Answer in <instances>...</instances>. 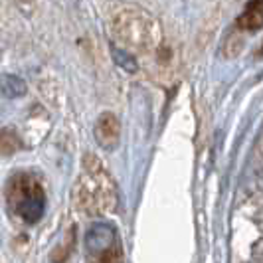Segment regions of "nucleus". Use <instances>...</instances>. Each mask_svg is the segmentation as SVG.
<instances>
[{
    "mask_svg": "<svg viewBox=\"0 0 263 263\" xmlns=\"http://www.w3.org/2000/svg\"><path fill=\"white\" fill-rule=\"evenodd\" d=\"M0 87L6 97H20L26 93V83L16 76H4L0 79Z\"/></svg>",
    "mask_w": 263,
    "mask_h": 263,
    "instance_id": "obj_7",
    "label": "nucleus"
},
{
    "mask_svg": "<svg viewBox=\"0 0 263 263\" xmlns=\"http://www.w3.org/2000/svg\"><path fill=\"white\" fill-rule=\"evenodd\" d=\"M95 139L99 146H103L107 151H113L119 145L121 139V125H119L117 115L113 113H101L95 123Z\"/></svg>",
    "mask_w": 263,
    "mask_h": 263,
    "instance_id": "obj_5",
    "label": "nucleus"
},
{
    "mask_svg": "<svg viewBox=\"0 0 263 263\" xmlns=\"http://www.w3.org/2000/svg\"><path fill=\"white\" fill-rule=\"evenodd\" d=\"M237 26L246 32H255L263 28V0H250L237 18Z\"/></svg>",
    "mask_w": 263,
    "mask_h": 263,
    "instance_id": "obj_6",
    "label": "nucleus"
},
{
    "mask_svg": "<svg viewBox=\"0 0 263 263\" xmlns=\"http://www.w3.org/2000/svg\"><path fill=\"white\" fill-rule=\"evenodd\" d=\"M6 204L16 220L30 226L38 224L46 212V192L34 174L18 172L8 180Z\"/></svg>",
    "mask_w": 263,
    "mask_h": 263,
    "instance_id": "obj_2",
    "label": "nucleus"
},
{
    "mask_svg": "<svg viewBox=\"0 0 263 263\" xmlns=\"http://www.w3.org/2000/svg\"><path fill=\"white\" fill-rule=\"evenodd\" d=\"M20 146V139L14 129H2L0 131V153L2 155H14Z\"/></svg>",
    "mask_w": 263,
    "mask_h": 263,
    "instance_id": "obj_8",
    "label": "nucleus"
},
{
    "mask_svg": "<svg viewBox=\"0 0 263 263\" xmlns=\"http://www.w3.org/2000/svg\"><path fill=\"white\" fill-rule=\"evenodd\" d=\"M113 34L127 53H145L158 44L157 24L139 10H125L113 18Z\"/></svg>",
    "mask_w": 263,
    "mask_h": 263,
    "instance_id": "obj_3",
    "label": "nucleus"
},
{
    "mask_svg": "<svg viewBox=\"0 0 263 263\" xmlns=\"http://www.w3.org/2000/svg\"><path fill=\"white\" fill-rule=\"evenodd\" d=\"M85 251L89 263H121L117 232L109 224H95L85 236Z\"/></svg>",
    "mask_w": 263,
    "mask_h": 263,
    "instance_id": "obj_4",
    "label": "nucleus"
},
{
    "mask_svg": "<svg viewBox=\"0 0 263 263\" xmlns=\"http://www.w3.org/2000/svg\"><path fill=\"white\" fill-rule=\"evenodd\" d=\"M73 206L87 218H99L111 212L117 204V186L103 162L87 155L81 162V172L73 184Z\"/></svg>",
    "mask_w": 263,
    "mask_h": 263,
    "instance_id": "obj_1",
    "label": "nucleus"
}]
</instances>
